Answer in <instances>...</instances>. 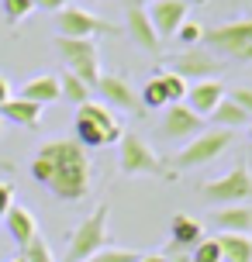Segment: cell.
<instances>
[{
    "label": "cell",
    "instance_id": "3",
    "mask_svg": "<svg viewBox=\"0 0 252 262\" xmlns=\"http://www.w3.org/2000/svg\"><path fill=\"white\" fill-rule=\"evenodd\" d=\"M200 41L207 52H214L225 62H252V17L207 28L200 35Z\"/></svg>",
    "mask_w": 252,
    "mask_h": 262
},
{
    "label": "cell",
    "instance_id": "17",
    "mask_svg": "<svg viewBox=\"0 0 252 262\" xmlns=\"http://www.w3.org/2000/svg\"><path fill=\"white\" fill-rule=\"evenodd\" d=\"M0 121H4V124H17V128L35 131L41 124V104L25 100V97H11L7 104H0Z\"/></svg>",
    "mask_w": 252,
    "mask_h": 262
},
{
    "label": "cell",
    "instance_id": "30",
    "mask_svg": "<svg viewBox=\"0 0 252 262\" xmlns=\"http://www.w3.org/2000/svg\"><path fill=\"white\" fill-rule=\"evenodd\" d=\"M225 97H228V100H235V104L252 118V86H232V90H225Z\"/></svg>",
    "mask_w": 252,
    "mask_h": 262
},
{
    "label": "cell",
    "instance_id": "39",
    "mask_svg": "<svg viewBox=\"0 0 252 262\" xmlns=\"http://www.w3.org/2000/svg\"><path fill=\"white\" fill-rule=\"evenodd\" d=\"M186 4H190V0H186ZM194 4H207V0H194Z\"/></svg>",
    "mask_w": 252,
    "mask_h": 262
},
{
    "label": "cell",
    "instance_id": "36",
    "mask_svg": "<svg viewBox=\"0 0 252 262\" xmlns=\"http://www.w3.org/2000/svg\"><path fill=\"white\" fill-rule=\"evenodd\" d=\"M166 262H190V255H166Z\"/></svg>",
    "mask_w": 252,
    "mask_h": 262
},
{
    "label": "cell",
    "instance_id": "1",
    "mask_svg": "<svg viewBox=\"0 0 252 262\" xmlns=\"http://www.w3.org/2000/svg\"><path fill=\"white\" fill-rule=\"evenodd\" d=\"M31 180L59 200L76 204V200H87L93 190V162L87 148L73 138H52L31 159Z\"/></svg>",
    "mask_w": 252,
    "mask_h": 262
},
{
    "label": "cell",
    "instance_id": "20",
    "mask_svg": "<svg viewBox=\"0 0 252 262\" xmlns=\"http://www.w3.org/2000/svg\"><path fill=\"white\" fill-rule=\"evenodd\" d=\"M214 224H218L225 235H249V231H252V207H242V204L218 207Z\"/></svg>",
    "mask_w": 252,
    "mask_h": 262
},
{
    "label": "cell",
    "instance_id": "35",
    "mask_svg": "<svg viewBox=\"0 0 252 262\" xmlns=\"http://www.w3.org/2000/svg\"><path fill=\"white\" fill-rule=\"evenodd\" d=\"M138 262H166L162 252H145V255H138Z\"/></svg>",
    "mask_w": 252,
    "mask_h": 262
},
{
    "label": "cell",
    "instance_id": "11",
    "mask_svg": "<svg viewBox=\"0 0 252 262\" xmlns=\"http://www.w3.org/2000/svg\"><path fill=\"white\" fill-rule=\"evenodd\" d=\"M97 93L104 97L100 104H107L111 111L118 107L121 114H132V118L145 114V107H142V100H138V90H135L121 73H100V79H97Z\"/></svg>",
    "mask_w": 252,
    "mask_h": 262
},
{
    "label": "cell",
    "instance_id": "26",
    "mask_svg": "<svg viewBox=\"0 0 252 262\" xmlns=\"http://www.w3.org/2000/svg\"><path fill=\"white\" fill-rule=\"evenodd\" d=\"M138 255L142 252H135V249H114V245H107V249L93 252L87 262H138Z\"/></svg>",
    "mask_w": 252,
    "mask_h": 262
},
{
    "label": "cell",
    "instance_id": "6",
    "mask_svg": "<svg viewBox=\"0 0 252 262\" xmlns=\"http://www.w3.org/2000/svg\"><path fill=\"white\" fill-rule=\"evenodd\" d=\"M107 217H111V210L107 204L87 214L76 228H73V235H69V249H66V262H87L93 252L107 249Z\"/></svg>",
    "mask_w": 252,
    "mask_h": 262
},
{
    "label": "cell",
    "instance_id": "15",
    "mask_svg": "<svg viewBox=\"0 0 252 262\" xmlns=\"http://www.w3.org/2000/svg\"><path fill=\"white\" fill-rule=\"evenodd\" d=\"M225 100V83L221 79H200V83H190L183 104L197 114V118H211L214 107Z\"/></svg>",
    "mask_w": 252,
    "mask_h": 262
},
{
    "label": "cell",
    "instance_id": "12",
    "mask_svg": "<svg viewBox=\"0 0 252 262\" xmlns=\"http://www.w3.org/2000/svg\"><path fill=\"white\" fill-rule=\"evenodd\" d=\"M159 131H162V138H170V142H190V138H197L204 131V118H197L186 104H170L166 114H162Z\"/></svg>",
    "mask_w": 252,
    "mask_h": 262
},
{
    "label": "cell",
    "instance_id": "31",
    "mask_svg": "<svg viewBox=\"0 0 252 262\" xmlns=\"http://www.w3.org/2000/svg\"><path fill=\"white\" fill-rule=\"evenodd\" d=\"M200 35H204V31H200V25H194V21H183V25H180V31H176V38L186 41V49H190V45H197Z\"/></svg>",
    "mask_w": 252,
    "mask_h": 262
},
{
    "label": "cell",
    "instance_id": "7",
    "mask_svg": "<svg viewBox=\"0 0 252 262\" xmlns=\"http://www.w3.org/2000/svg\"><path fill=\"white\" fill-rule=\"evenodd\" d=\"M55 52L66 62L73 76H80L87 86H97L100 79V49L93 38H55Z\"/></svg>",
    "mask_w": 252,
    "mask_h": 262
},
{
    "label": "cell",
    "instance_id": "37",
    "mask_svg": "<svg viewBox=\"0 0 252 262\" xmlns=\"http://www.w3.org/2000/svg\"><path fill=\"white\" fill-rule=\"evenodd\" d=\"M128 4H142V7H145V4H152V0H128Z\"/></svg>",
    "mask_w": 252,
    "mask_h": 262
},
{
    "label": "cell",
    "instance_id": "24",
    "mask_svg": "<svg viewBox=\"0 0 252 262\" xmlns=\"http://www.w3.org/2000/svg\"><path fill=\"white\" fill-rule=\"evenodd\" d=\"M159 83H162V90H166V100H170V104H183V100H186V90H190V83H186L180 73H173V69H162V73H159Z\"/></svg>",
    "mask_w": 252,
    "mask_h": 262
},
{
    "label": "cell",
    "instance_id": "34",
    "mask_svg": "<svg viewBox=\"0 0 252 262\" xmlns=\"http://www.w3.org/2000/svg\"><path fill=\"white\" fill-rule=\"evenodd\" d=\"M11 100V83H7V76H0V104H7Z\"/></svg>",
    "mask_w": 252,
    "mask_h": 262
},
{
    "label": "cell",
    "instance_id": "21",
    "mask_svg": "<svg viewBox=\"0 0 252 262\" xmlns=\"http://www.w3.org/2000/svg\"><path fill=\"white\" fill-rule=\"evenodd\" d=\"M221 262H252V238L249 235H221L218 238Z\"/></svg>",
    "mask_w": 252,
    "mask_h": 262
},
{
    "label": "cell",
    "instance_id": "29",
    "mask_svg": "<svg viewBox=\"0 0 252 262\" xmlns=\"http://www.w3.org/2000/svg\"><path fill=\"white\" fill-rule=\"evenodd\" d=\"M190 262H221V249H218V238H204L194 245Z\"/></svg>",
    "mask_w": 252,
    "mask_h": 262
},
{
    "label": "cell",
    "instance_id": "38",
    "mask_svg": "<svg viewBox=\"0 0 252 262\" xmlns=\"http://www.w3.org/2000/svg\"><path fill=\"white\" fill-rule=\"evenodd\" d=\"M11 262H25V255H14V259Z\"/></svg>",
    "mask_w": 252,
    "mask_h": 262
},
{
    "label": "cell",
    "instance_id": "18",
    "mask_svg": "<svg viewBox=\"0 0 252 262\" xmlns=\"http://www.w3.org/2000/svg\"><path fill=\"white\" fill-rule=\"evenodd\" d=\"M17 97H25V100H35V104H55V100H62V90H59V76L55 73H41V76H31L21 86Z\"/></svg>",
    "mask_w": 252,
    "mask_h": 262
},
{
    "label": "cell",
    "instance_id": "33",
    "mask_svg": "<svg viewBox=\"0 0 252 262\" xmlns=\"http://www.w3.org/2000/svg\"><path fill=\"white\" fill-rule=\"evenodd\" d=\"M69 0H31V7H38V11H49V14H55V11H62Z\"/></svg>",
    "mask_w": 252,
    "mask_h": 262
},
{
    "label": "cell",
    "instance_id": "4",
    "mask_svg": "<svg viewBox=\"0 0 252 262\" xmlns=\"http://www.w3.org/2000/svg\"><path fill=\"white\" fill-rule=\"evenodd\" d=\"M118 169L121 176H159L162 183H173L176 180V172L173 166H166L156 152H152V145L142 138V135H135V131H124V138L118 142Z\"/></svg>",
    "mask_w": 252,
    "mask_h": 262
},
{
    "label": "cell",
    "instance_id": "22",
    "mask_svg": "<svg viewBox=\"0 0 252 262\" xmlns=\"http://www.w3.org/2000/svg\"><path fill=\"white\" fill-rule=\"evenodd\" d=\"M211 118H214V124H218V128H228V131H235L239 124H245V128H249V121H252L249 114H245V111H242L235 100H228V97H225L218 107H214Z\"/></svg>",
    "mask_w": 252,
    "mask_h": 262
},
{
    "label": "cell",
    "instance_id": "27",
    "mask_svg": "<svg viewBox=\"0 0 252 262\" xmlns=\"http://www.w3.org/2000/svg\"><path fill=\"white\" fill-rule=\"evenodd\" d=\"M21 255H25V262H55L52 249H49V242L45 238H35V242H28L25 249H21Z\"/></svg>",
    "mask_w": 252,
    "mask_h": 262
},
{
    "label": "cell",
    "instance_id": "16",
    "mask_svg": "<svg viewBox=\"0 0 252 262\" xmlns=\"http://www.w3.org/2000/svg\"><path fill=\"white\" fill-rule=\"evenodd\" d=\"M197 242H204V224L190 214H176L170 221V245H166L162 255H170V252L180 255V249H194Z\"/></svg>",
    "mask_w": 252,
    "mask_h": 262
},
{
    "label": "cell",
    "instance_id": "25",
    "mask_svg": "<svg viewBox=\"0 0 252 262\" xmlns=\"http://www.w3.org/2000/svg\"><path fill=\"white\" fill-rule=\"evenodd\" d=\"M138 100H142V107H145V111H156V107H170V100H166V90H162L159 76H152L145 86H142Z\"/></svg>",
    "mask_w": 252,
    "mask_h": 262
},
{
    "label": "cell",
    "instance_id": "5",
    "mask_svg": "<svg viewBox=\"0 0 252 262\" xmlns=\"http://www.w3.org/2000/svg\"><path fill=\"white\" fill-rule=\"evenodd\" d=\"M232 142H235V131L228 128H204L197 135V138H190V142H183V148L173 156V172L180 169H200V166H207V162H214V159H221L232 148Z\"/></svg>",
    "mask_w": 252,
    "mask_h": 262
},
{
    "label": "cell",
    "instance_id": "13",
    "mask_svg": "<svg viewBox=\"0 0 252 262\" xmlns=\"http://www.w3.org/2000/svg\"><path fill=\"white\" fill-rule=\"evenodd\" d=\"M186 11H190L186 0H152L145 7L149 21H152V28H156L159 38H173V35L180 31V25L186 21Z\"/></svg>",
    "mask_w": 252,
    "mask_h": 262
},
{
    "label": "cell",
    "instance_id": "19",
    "mask_svg": "<svg viewBox=\"0 0 252 262\" xmlns=\"http://www.w3.org/2000/svg\"><path fill=\"white\" fill-rule=\"evenodd\" d=\"M4 217H7V235L17 242V249H25L28 242L38 238V221H35V214L28 207H11Z\"/></svg>",
    "mask_w": 252,
    "mask_h": 262
},
{
    "label": "cell",
    "instance_id": "28",
    "mask_svg": "<svg viewBox=\"0 0 252 262\" xmlns=\"http://www.w3.org/2000/svg\"><path fill=\"white\" fill-rule=\"evenodd\" d=\"M0 7H4V17H7V25H21L28 14L35 11V7H31V0H0Z\"/></svg>",
    "mask_w": 252,
    "mask_h": 262
},
{
    "label": "cell",
    "instance_id": "14",
    "mask_svg": "<svg viewBox=\"0 0 252 262\" xmlns=\"http://www.w3.org/2000/svg\"><path fill=\"white\" fill-rule=\"evenodd\" d=\"M124 31H128V38L149 55H159L162 52V38L156 35V28L149 21V14L142 4H128V14H124Z\"/></svg>",
    "mask_w": 252,
    "mask_h": 262
},
{
    "label": "cell",
    "instance_id": "23",
    "mask_svg": "<svg viewBox=\"0 0 252 262\" xmlns=\"http://www.w3.org/2000/svg\"><path fill=\"white\" fill-rule=\"evenodd\" d=\"M59 90H62V100H69V104H87V100H90V86H87V83H83L80 76H73V73H62V76H59Z\"/></svg>",
    "mask_w": 252,
    "mask_h": 262
},
{
    "label": "cell",
    "instance_id": "32",
    "mask_svg": "<svg viewBox=\"0 0 252 262\" xmlns=\"http://www.w3.org/2000/svg\"><path fill=\"white\" fill-rule=\"evenodd\" d=\"M11 207H14V186L0 180V217H4V214H7Z\"/></svg>",
    "mask_w": 252,
    "mask_h": 262
},
{
    "label": "cell",
    "instance_id": "2",
    "mask_svg": "<svg viewBox=\"0 0 252 262\" xmlns=\"http://www.w3.org/2000/svg\"><path fill=\"white\" fill-rule=\"evenodd\" d=\"M124 138V124L121 118L100 100H87L76 107V138L73 142L83 148H107Z\"/></svg>",
    "mask_w": 252,
    "mask_h": 262
},
{
    "label": "cell",
    "instance_id": "10",
    "mask_svg": "<svg viewBox=\"0 0 252 262\" xmlns=\"http://www.w3.org/2000/svg\"><path fill=\"white\" fill-rule=\"evenodd\" d=\"M166 69L180 73L183 79L200 83V79H218L221 76V73H225V59H218L214 52H207L204 45H190V49H183L180 55H173L170 62H166Z\"/></svg>",
    "mask_w": 252,
    "mask_h": 262
},
{
    "label": "cell",
    "instance_id": "41",
    "mask_svg": "<svg viewBox=\"0 0 252 262\" xmlns=\"http://www.w3.org/2000/svg\"><path fill=\"white\" fill-rule=\"evenodd\" d=\"M0 135H4V121H0Z\"/></svg>",
    "mask_w": 252,
    "mask_h": 262
},
{
    "label": "cell",
    "instance_id": "8",
    "mask_svg": "<svg viewBox=\"0 0 252 262\" xmlns=\"http://www.w3.org/2000/svg\"><path fill=\"white\" fill-rule=\"evenodd\" d=\"M52 17H55L59 38H97V35H118L121 31L118 25L90 14L87 7H73V4H66L62 11H55Z\"/></svg>",
    "mask_w": 252,
    "mask_h": 262
},
{
    "label": "cell",
    "instance_id": "9",
    "mask_svg": "<svg viewBox=\"0 0 252 262\" xmlns=\"http://www.w3.org/2000/svg\"><path fill=\"white\" fill-rule=\"evenodd\" d=\"M200 196L211 200L218 207H232V204H249L252 200V172L249 166H235L225 176H218L211 183L200 186Z\"/></svg>",
    "mask_w": 252,
    "mask_h": 262
},
{
    "label": "cell",
    "instance_id": "40",
    "mask_svg": "<svg viewBox=\"0 0 252 262\" xmlns=\"http://www.w3.org/2000/svg\"><path fill=\"white\" fill-rule=\"evenodd\" d=\"M249 138H252V121H249Z\"/></svg>",
    "mask_w": 252,
    "mask_h": 262
}]
</instances>
